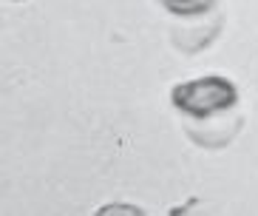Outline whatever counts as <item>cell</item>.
Instances as JSON below:
<instances>
[{"label": "cell", "mask_w": 258, "mask_h": 216, "mask_svg": "<svg viewBox=\"0 0 258 216\" xmlns=\"http://www.w3.org/2000/svg\"><path fill=\"white\" fill-rule=\"evenodd\" d=\"M170 105L182 114L184 134L199 148H224L244 128L238 88L224 74H205L173 85Z\"/></svg>", "instance_id": "cell-1"}, {"label": "cell", "mask_w": 258, "mask_h": 216, "mask_svg": "<svg viewBox=\"0 0 258 216\" xmlns=\"http://www.w3.org/2000/svg\"><path fill=\"white\" fill-rule=\"evenodd\" d=\"M224 29V9H216L210 15L202 17H187V20H176L170 40L182 54H202L219 40Z\"/></svg>", "instance_id": "cell-2"}, {"label": "cell", "mask_w": 258, "mask_h": 216, "mask_svg": "<svg viewBox=\"0 0 258 216\" xmlns=\"http://www.w3.org/2000/svg\"><path fill=\"white\" fill-rule=\"evenodd\" d=\"M159 6L176 20H187V17H202L221 9V0H159Z\"/></svg>", "instance_id": "cell-3"}, {"label": "cell", "mask_w": 258, "mask_h": 216, "mask_svg": "<svg viewBox=\"0 0 258 216\" xmlns=\"http://www.w3.org/2000/svg\"><path fill=\"white\" fill-rule=\"evenodd\" d=\"M12 3H23V0H12Z\"/></svg>", "instance_id": "cell-4"}]
</instances>
